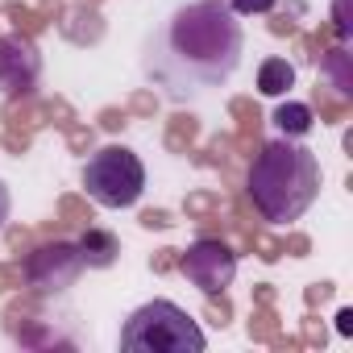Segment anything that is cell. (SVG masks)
Segmentation results:
<instances>
[{
    "instance_id": "cell-1",
    "label": "cell",
    "mask_w": 353,
    "mask_h": 353,
    "mask_svg": "<svg viewBox=\"0 0 353 353\" xmlns=\"http://www.w3.org/2000/svg\"><path fill=\"white\" fill-rule=\"evenodd\" d=\"M245 54V34L225 0L179 5L141 50V71L170 100H196L233 79Z\"/></svg>"
},
{
    "instance_id": "cell-2",
    "label": "cell",
    "mask_w": 353,
    "mask_h": 353,
    "mask_svg": "<svg viewBox=\"0 0 353 353\" xmlns=\"http://www.w3.org/2000/svg\"><path fill=\"white\" fill-rule=\"evenodd\" d=\"M245 192L262 212V221L291 225L320 196V158L291 137H274L254 154Z\"/></svg>"
},
{
    "instance_id": "cell-3",
    "label": "cell",
    "mask_w": 353,
    "mask_h": 353,
    "mask_svg": "<svg viewBox=\"0 0 353 353\" xmlns=\"http://www.w3.org/2000/svg\"><path fill=\"white\" fill-rule=\"evenodd\" d=\"M204 345L200 324L170 299L141 303L121 328V349L129 353H204Z\"/></svg>"
},
{
    "instance_id": "cell-4",
    "label": "cell",
    "mask_w": 353,
    "mask_h": 353,
    "mask_svg": "<svg viewBox=\"0 0 353 353\" xmlns=\"http://www.w3.org/2000/svg\"><path fill=\"white\" fill-rule=\"evenodd\" d=\"M83 188L100 208H133L145 192V166L129 145H100L83 166Z\"/></svg>"
},
{
    "instance_id": "cell-5",
    "label": "cell",
    "mask_w": 353,
    "mask_h": 353,
    "mask_svg": "<svg viewBox=\"0 0 353 353\" xmlns=\"http://www.w3.org/2000/svg\"><path fill=\"white\" fill-rule=\"evenodd\" d=\"M179 270H183V279H188L192 287H200L208 299H216V295H225V291L233 287V279H237V254H233L225 241L204 237V241L188 245V254L179 258Z\"/></svg>"
},
{
    "instance_id": "cell-6",
    "label": "cell",
    "mask_w": 353,
    "mask_h": 353,
    "mask_svg": "<svg viewBox=\"0 0 353 353\" xmlns=\"http://www.w3.org/2000/svg\"><path fill=\"white\" fill-rule=\"evenodd\" d=\"M79 270H83V258H79V245H71V241H50V245L34 250L30 262H26V279L38 295L71 291Z\"/></svg>"
},
{
    "instance_id": "cell-7",
    "label": "cell",
    "mask_w": 353,
    "mask_h": 353,
    "mask_svg": "<svg viewBox=\"0 0 353 353\" xmlns=\"http://www.w3.org/2000/svg\"><path fill=\"white\" fill-rule=\"evenodd\" d=\"M42 79V54L30 38L21 34H5L0 38V92L5 96H34Z\"/></svg>"
},
{
    "instance_id": "cell-8",
    "label": "cell",
    "mask_w": 353,
    "mask_h": 353,
    "mask_svg": "<svg viewBox=\"0 0 353 353\" xmlns=\"http://www.w3.org/2000/svg\"><path fill=\"white\" fill-rule=\"evenodd\" d=\"M117 254H121V241L108 229H88L79 237V258H83L88 270H108L117 262Z\"/></svg>"
},
{
    "instance_id": "cell-9",
    "label": "cell",
    "mask_w": 353,
    "mask_h": 353,
    "mask_svg": "<svg viewBox=\"0 0 353 353\" xmlns=\"http://www.w3.org/2000/svg\"><path fill=\"white\" fill-rule=\"evenodd\" d=\"M287 88H295V67L287 59H262V67H258V92L262 96H283Z\"/></svg>"
},
{
    "instance_id": "cell-10",
    "label": "cell",
    "mask_w": 353,
    "mask_h": 353,
    "mask_svg": "<svg viewBox=\"0 0 353 353\" xmlns=\"http://www.w3.org/2000/svg\"><path fill=\"white\" fill-rule=\"evenodd\" d=\"M279 129H283V137H303V133H312V108L307 104H279L274 108V117H270Z\"/></svg>"
},
{
    "instance_id": "cell-11",
    "label": "cell",
    "mask_w": 353,
    "mask_h": 353,
    "mask_svg": "<svg viewBox=\"0 0 353 353\" xmlns=\"http://www.w3.org/2000/svg\"><path fill=\"white\" fill-rule=\"evenodd\" d=\"M225 5H229L237 17H254V13H270L279 0H225Z\"/></svg>"
},
{
    "instance_id": "cell-12",
    "label": "cell",
    "mask_w": 353,
    "mask_h": 353,
    "mask_svg": "<svg viewBox=\"0 0 353 353\" xmlns=\"http://www.w3.org/2000/svg\"><path fill=\"white\" fill-rule=\"evenodd\" d=\"M345 63H349V54H345V50H332V54H328V67H332V75H336V83H332V88H336L341 96H349V75H345Z\"/></svg>"
},
{
    "instance_id": "cell-13",
    "label": "cell",
    "mask_w": 353,
    "mask_h": 353,
    "mask_svg": "<svg viewBox=\"0 0 353 353\" xmlns=\"http://www.w3.org/2000/svg\"><path fill=\"white\" fill-rule=\"evenodd\" d=\"M9 212H13V200H9V188H5V179H0V229H5Z\"/></svg>"
}]
</instances>
